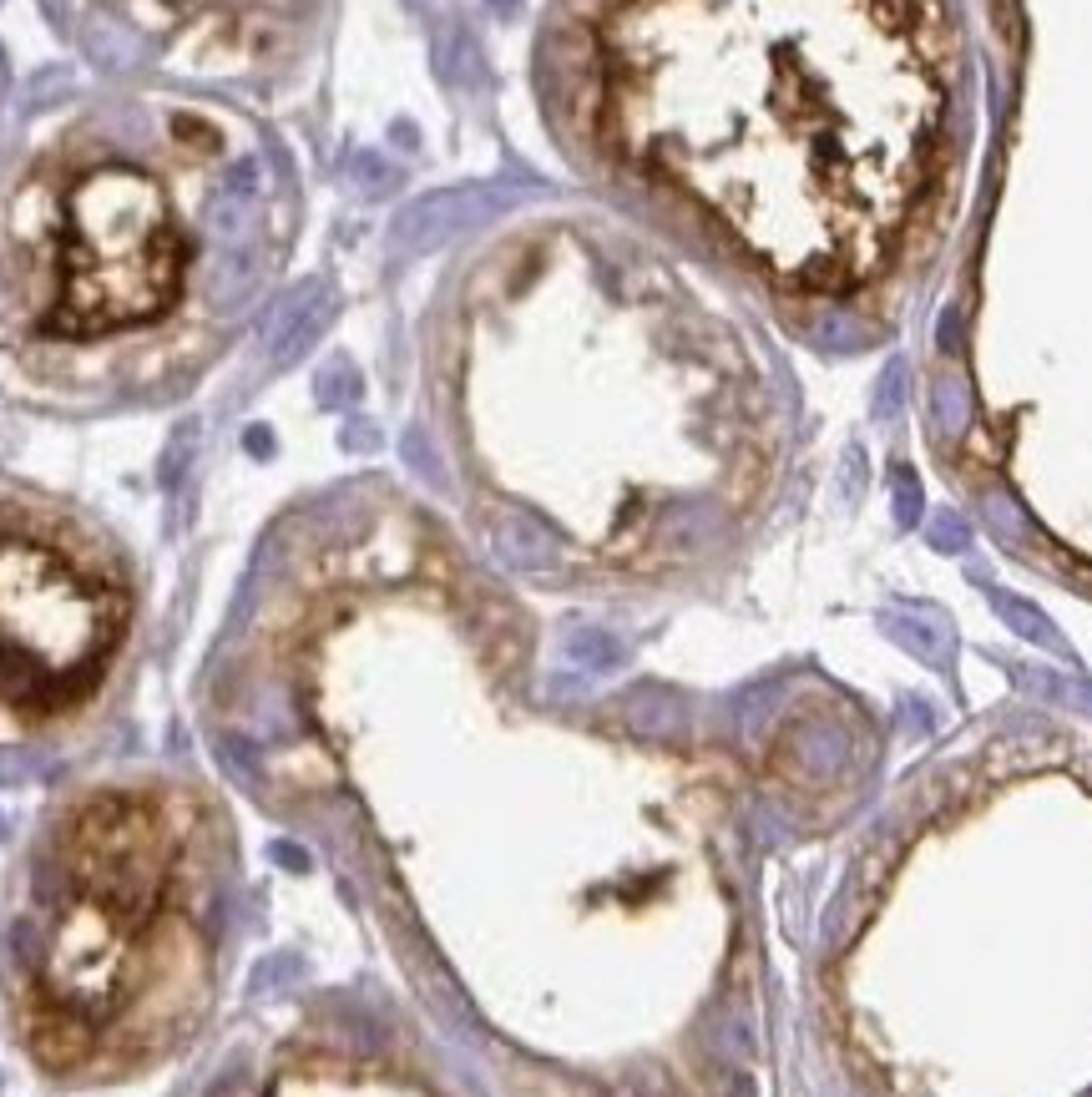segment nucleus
Returning a JSON list of instances; mask_svg holds the SVG:
<instances>
[{
	"mask_svg": "<svg viewBox=\"0 0 1092 1097\" xmlns=\"http://www.w3.org/2000/svg\"><path fill=\"white\" fill-rule=\"evenodd\" d=\"M0 835H6V825H0Z\"/></svg>",
	"mask_w": 1092,
	"mask_h": 1097,
	"instance_id": "7ed1b4c3",
	"label": "nucleus"
},
{
	"mask_svg": "<svg viewBox=\"0 0 1092 1097\" xmlns=\"http://www.w3.org/2000/svg\"><path fill=\"white\" fill-rule=\"evenodd\" d=\"M177 268L183 248L157 188L132 167H102L72 198V238L51 329L97 334L152 319L172 298Z\"/></svg>",
	"mask_w": 1092,
	"mask_h": 1097,
	"instance_id": "f257e3e1",
	"label": "nucleus"
},
{
	"mask_svg": "<svg viewBox=\"0 0 1092 1097\" xmlns=\"http://www.w3.org/2000/svg\"><path fill=\"white\" fill-rule=\"evenodd\" d=\"M112 602L56 552L0 541V688L16 698H56L92 673L112 642Z\"/></svg>",
	"mask_w": 1092,
	"mask_h": 1097,
	"instance_id": "f03ea898",
	"label": "nucleus"
}]
</instances>
